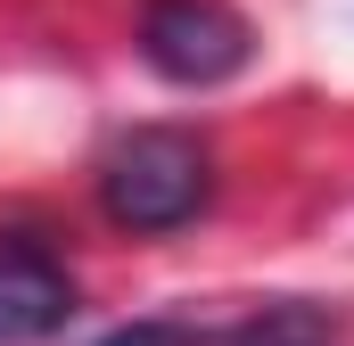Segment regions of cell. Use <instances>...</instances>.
I'll list each match as a JSON object with an SVG mask.
<instances>
[{
    "instance_id": "cell-3",
    "label": "cell",
    "mask_w": 354,
    "mask_h": 346,
    "mask_svg": "<svg viewBox=\"0 0 354 346\" xmlns=\"http://www.w3.org/2000/svg\"><path fill=\"white\" fill-rule=\"evenodd\" d=\"M75 322V280L41 248H0V346H41Z\"/></svg>"
},
{
    "instance_id": "cell-4",
    "label": "cell",
    "mask_w": 354,
    "mask_h": 346,
    "mask_svg": "<svg viewBox=\"0 0 354 346\" xmlns=\"http://www.w3.org/2000/svg\"><path fill=\"white\" fill-rule=\"evenodd\" d=\"M214 346H346V338H338V322H330L322 305H305V297H280V305L239 313L231 330H214Z\"/></svg>"
},
{
    "instance_id": "cell-2",
    "label": "cell",
    "mask_w": 354,
    "mask_h": 346,
    "mask_svg": "<svg viewBox=\"0 0 354 346\" xmlns=\"http://www.w3.org/2000/svg\"><path fill=\"white\" fill-rule=\"evenodd\" d=\"M140 58L181 91H214V83H231L248 66V25L223 0H149Z\"/></svg>"
},
{
    "instance_id": "cell-5",
    "label": "cell",
    "mask_w": 354,
    "mask_h": 346,
    "mask_svg": "<svg viewBox=\"0 0 354 346\" xmlns=\"http://www.w3.org/2000/svg\"><path fill=\"white\" fill-rule=\"evenodd\" d=\"M99 346H214V330H198V322H174V313H157V322H124V330H107Z\"/></svg>"
},
{
    "instance_id": "cell-1",
    "label": "cell",
    "mask_w": 354,
    "mask_h": 346,
    "mask_svg": "<svg viewBox=\"0 0 354 346\" xmlns=\"http://www.w3.org/2000/svg\"><path fill=\"white\" fill-rule=\"evenodd\" d=\"M206 149L174 132V124H140L107 149L99 165V206L115 231H181L198 206H206Z\"/></svg>"
}]
</instances>
